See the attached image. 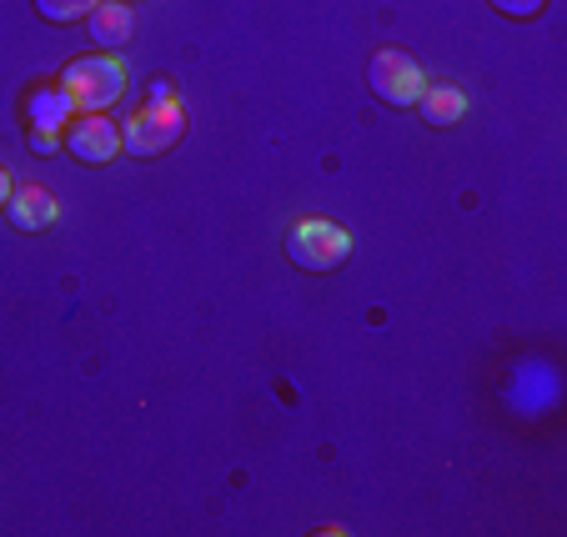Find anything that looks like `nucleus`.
<instances>
[{
  "label": "nucleus",
  "instance_id": "nucleus-1",
  "mask_svg": "<svg viewBox=\"0 0 567 537\" xmlns=\"http://www.w3.org/2000/svg\"><path fill=\"white\" fill-rule=\"evenodd\" d=\"M61 91L75 106V116H96V111L116 106V101L126 96V65H121L111 51L81 55V61H71L61 71Z\"/></svg>",
  "mask_w": 567,
  "mask_h": 537
},
{
  "label": "nucleus",
  "instance_id": "nucleus-2",
  "mask_svg": "<svg viewBox=\"0 0 567 537\" xmlns=\"http://www.w3.org/2000/svg\"><path fill=\"white\" fill-rule=\"evenodd\" d=\"M182 136H186L182 101H146L136 116H126L121 146H126L131 156H141V162H151V156H166V151H172Z\"/></svg>",
  "mask_w": 567,
  "mask_h": 537
},
{
  "label": "nucleus",
  "instance_id": "nucleus-3",
  "mask_svg": "<svg viewBox=\"0 0 567 537\" xmlns=\"http://www.w3.org/2000/svg\"><path fill=\"white\" fill-rule=\"evenodd\" d=\"M367 86H372V96L382 101V106L408 111V106H417L432 81L408 51H377L372 61H367Z\"/></svg>",
  "mask_w": 567,
  "mask_h": 537
},
{
  "label": "nucleus",
  "instance_id": "nucleus-4",
  "mask_svg": "<svg viewBox=\"0 0 567 537\" xmlns=\"http://www.w3.org/2000/svg\"><path fill=\"white\" fill-rule=\"evenodd\" d=\"M347 251H352V237L337 221H297L287 231V257L301 271H332L347 261Z\"/></svg>",
  "mask_w": 567,
  "mask_h": 537
},
{
  "label": "nucleus",
  "instance_id": "nucleus-5",
  "mask_svg": "<svg viewBox=\"0 0 567 537\" xmlns=\"http://www.w3.org/2000/svg\"><path fill=\"white\" fill-rule=\"evenodd\" d=\"M65 151H71L75 162H86V166H106L116 162V151H121V126L111 116H81L65 126Z\"/></svg>",
  "mask_w": 567,
  "mask_h": 537
},
{
  "label": "nucleus",
  "instance_id": "nucleus-6",
  "mask_svg": "<svg viewBox=\"0 0 567 537\" xmlns=\"http://www.w3.org/2000/svg\"><path fill=\"white\" fill-rule=\"evenodd\" d=\"M91 25V41L101 45V51H121V45L131 41V31H136V16H131L126 0H101L96 11L86 16Z\"/></svg>",
  "mask_w": 567,
  "mask_h": 537
},
{
  "label": "nucleus",
  "instance_id": "nucleus-7",
  "mask_svg": "<svg viewBox=\"0 0 567 537\" xmlns=\"http://www.w3.org/2000/svg\"><path fill=\"white\" fill-rule=\"evenodd\" d=\"M6 211H11V221L21 226V231H45V226L61 216V206H55V196L45 192V186H16Z\"/></svg>",
  "mask_w": 567,
  "mask_h": 537
},
{
  "label": "nucleus",
  "instance_id": "nucleus-8",
  "mask_svg": "<svg viewBox=\"0 0 567 537\" xmlns=\"http://www.w3.org/2000/svg\"><path fill=\"white\" fill-rule=\"evenodd\" d=\"M557 397V372L547 362H523L513 372V402L523 412H543Z\"/></svg>",
  "mask_w": 567,
  "mask_h": 537
},
{
  "label": "nucleus",
  "instance_id": "nucleus-9",
  "mask_svg": "<svg viewBox=\"0 0 567 537\" xmlns=\"http://www.w3.org/2000/svg\"><path fill=\"white\" fill-rule=\"evenodd\" d=\"M75 106L65 101L61 86H35L31 96H25V121H31V131H61L71 126Z\"/></svg>",
  "mask_w": 567,
  "mask_h": 537
},
{
  "label": "nucleus",
  "instance_id": "nucleus-10",
  "mask_svg": "<svg viewBox=\"0 0 567 537\" xmlns=\"http://www.w3.org/2000/svg\"><path fill=\"white\" fill-rule=\"evenodd\" d=\"M417 111L427 126H457L462 111H467V96H462L457 86H427L417 101Z\"/></svg>",
  "mask_w": 567,
  "mask_h": 537
},
{
  "label": "nucleus",
  "instance_id": "nucleus-11",
  "mask_svg": "<svg viewBox=\"0 0 567 537\" xmlns=\"http://www.w3.org/2000/svg\"><path fill=\"white\" fill-rule=\"evenodd\" d=\"M96 6L101 0H35V16L45 25H75V21H86Z\"/></svg>",
  "mask_w": 567,
  "mask_h": 537
},
{
  "label": "nucleus",
  "instance_id": "nucleus-12",
  "mask_svg": "<svg viewBox=\"0 0 567 537\" xmlns=\"http://www.w3.org/2000/svg\"><path fill=\"white\" fill-rule=\"evenodd\" d=\"M547 0H493V11H503V16H513V21H533L537 11H543Z\"/></svg>",
  "mask_w": 567,
  "mask_h": 537
},
{
  "label": "nucleus",
  "instance_id": "nucleus-13",
  "mask_svg": "<svg viewBox=\"0 0 567 537\" xmlns=\"http://www.w3.org/2000/svg\"><path fill=\"white\" fill-rule=\"evenodd\" d=\"M31 151H35V156H51V151H55V131H31Z\"/></svg>",
  "mask_w": 567,
  "mask_h": 537
},
{
  "label": "nucleus",
  "instance_id": "nucleus-14",
  "mask_svg": "<svg viewBox=\"0 0 567 537\" xmlns=\"http://www.w3.org/2000/svg\"><path fill=\"white\" fill-rule=\"evenodd\" d=\"M151 101H176L172 81H156V86H151Z\"/></svg>",
  "mask_w": 567,
  "mask_h": 537
},
{
  "label": "nucleus",
  "instance_id": "nucleus-15",
  "mask_svg": "<svg viewBox=\"0 0 567 537\" xmlns=\"http://www.w3.org/2000/svg\"><path fill=\"white\" fill-rule=\"evenodd\" d=\"M11 192H16V186H11V176H6V166H0V211H6V202H11Z\"/></svg>",
  "mask_w": 567,
  "mask_h": 537
},
{
  "label": "nucleus",
  "instance_id": "nucleus-16",
  "mask_svg": "<svg viewBox=\"0 0 567 537\" xmlns=\"http://www.w3.org/2000/svg\"><path fill=\"white\" fill-rule=\"evenodd\" d=\"M126 6H131V0H126Z\"/></svg>",
  "mask_w": 567,
  "mask_h": 537
}]
</instances>
